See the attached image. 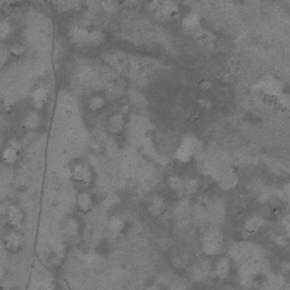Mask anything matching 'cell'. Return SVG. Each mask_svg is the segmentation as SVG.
Segmentation results:
<instances>
[{"mask_svg":"<svg viewBox=\"0 0 290 290\" xmlns=\"http://www.w3.org/2000/svg\"><path fill=\"white\" fill-rule=\"evenodd\" d=\"M158 12L166 20L174 18L179 12V7L176 2H160V5L158 7Z\"/></svg>","mask_w":290,"mask_h":290,"instance_id":"cell-14","label":"cell"},{"mask_svg":"<svg viewBox=\"0 0 290 290\" xmlns=\"http://www.w3.org/2000/svg\"><path fill=\"white\" fill-rule=\"evenodd\" d=\"M10 33V24L7 22V20H2L0 23V36H2V40H5L8 38Z\"/></svg>","mask_w":290,"mask_h":290,"instance_id":"cell-22","label":"cell"},{"mask_svg":"<svg viewBox=\"0 0 290 290\" xmlns=\"http://www.w3.org/2000/svg\"><path fill=\"white\" fill-rule=\"evenodd\" d=\"M264 224H266V219L260 214H254L245 221L244 229L247 234H253L258 232L264 227Z\"/></svg>","mask_w":290,"mask_h":290,"instance_id":"cell-12","label":"cell"},{"mask_svg":"<svg viewBox=\"0 0 290 290\" xmlns=\"http://www.w3.org/2000/svg\"><path fill=\"white\" fill-rule=\"evenodd\" d=\"M167 208H168V202H167V200H166V198H164L162 195L156 194V195H153L151 198L148 206V210L152 216L159 218L164 214L166 211H167Z\"/></svg>","mask_w":290,"mask_h":290,"instance_id":"cell-5","label":"cell"},{"mask_svg":"<svg viewBox=\"0 0 290 290\" xmlns=\"http://www.w3.org/2000/svg\"><path fill=\"white\" fill-rule=\"evenodd\" d=\"M125 125H126V118H125V114L122 112H117L112 114V117L108 119V122H106V128H108V132L110 134H114V135H118L120 134L122 132L125 128Z\"/></svg>","mask_w":290,"mask_h":290,"instance_id":"cell-8","label":"cell"},{"mask_svg":"<svg viewBox=\"0 0 290 290\" xmlns=\"http://www.w3.org/2000/svg\"><path fill=\"white\" fill-rule=\"evenodd\" d=\"M88 106L90 112H101V110L106 106L104 98L102 96H99V94L92 96L91 98H90Z\"/></svg>","mask_w":290,"mask_h":290,"instance_id":"cell-17","label":"cell"},{"mask_svg":"<svg viewBox=\"0 0 290 290\" xmlns=\"http://www.w3.org/2000/svg\"><path fill=\"white\" fill-rule=\"evenodd\" d=\"M104 40V33L101 31H91L88 33V39H86V46H96L101 44L102 42Z\"/></svg>","mask_w":290,"mask_h":290,"instance_id":"cell-19","label":"cell"},{"mask_svg":"<svg viewBox=\"0 0 290 290\" xmlns=\"http://www.w3.org/2000/svg\"><path fill=\"white\" fill-rule=\"evenodd\" d=\"M224 236L222 230L218 227H213L206 230L202 240V250L208 256H216L220 254L224 248Z\"/></svg>","mask_w":290,"mask_h":290,"instance_id":"cell-1","label":"cell"},{"mask_svg":"<svg viewBox=\"0 0 290 290\" xmlns=\"http://www.w3.org/2000/svg\"><path fill=\"white\" fill-rule=\"evenodd\" d=\"M106 227L114 234H120L125 229V222H124V220H122L120 218L114 216L108 221Z\"/></svg>","mask_w":290,"mask_h":290,"instance_id":"cell-18","label":"cell"},{"mask_svg":"<svg viewBox=\"0 0 290 290\" xmlns=\"http://www.w3.org/2000/svg\"><path fill=\"white\" fill-rule=\"evenodd\" d=\"M41 126V114L38 110L30 112L24 119V127L28 130H36Z\"/></svg>","mask_w":290,"mask_h":290,"instance_id":"cell-16","label":"cell"},{"mask_svg":"<svg viewBox=\"0 0 290 290\" xmlns=\"http://www.w3.org/2000/svg\"><path fill=\"white\" fill-rule=\"evenodd\" d=\"M20 146L15 140H10L2 152V161L7 164H14L20 160Z\"/></svg>","mask_w":290,"mask_h":290,"instance_id":"cell-9","label":"cell"},{"mask_svg":"<svg viewBox=\"0 0 290 290\" xmlns=\"http://www.w3.org/2000/svg\"><path fill=\"white\" fill-rule=\"evenodd\" d=\"M76 204L80 212L88 213L94 206V198L88 192H80L76 198Z\"/></svg>","mask_w":290,"mask_h":290,"instance_id":"cell-13","label":"cell"},{"mask_svg":"<svg viewBox=\"0 0 290 290\" xmlns=\"http://www.w3.org/2000/svg\"><path fill=\"white\" fill-rule=\"evenodd\" d=\"M93 172L88 166L84 164H75L72 168V179L80 186H88L92 182Z\"/></svg>","mask_w":290,"mask_h":290,"instance_id":"cell-3","label":"cell"},{"mask_svg":"<svg viewBox=\"0 0 290 290\" xmlns=\"http://www.w3.org/2000/svg\"><path fill=\"white\" fill-rule=\"evenodd\" d=\"M232 266L228 258H221L214 266V274L219 280H227L232 274Z\"/></svg>","mask_w":290,"mask_h":290,"instance_id":"cell-11","label":"cell"},{"mask_svg":"<svg viewBox=\"0 0 290 290\" xmlns=\"http://www.w3.org/2000/svg\"><path fill=\"white\" fill-rule=\"evenodd\" d=\"M182 31L190 36H196L198 33L202 32V22L201 17L196 14H188L185 16L182 23Z\"/></svg>","mask_w":290,"mask_h":290,"instance_id":"cell-4","label":"cell"},{"mask_svg":"<svg viewBox=\"0 0 290 290\" xmlns=\"http://www.w3.org/2000/svg\"><path fill=\"white\" fill-rule=\"evenodd\" d=\"M260 91L263 93V96L270 98L278 101L281 96V88H282V83L276 78H266L262 82H260Z\"/></svg>","mask_w":290,"mask_h":290,"instance_id":"cell-2","label":"cell"},{"mask_svg":"<svg viewBox=\"0 0 290 290\" xmlns=\"http://www.w3.org/2000/svg\"><path fill=\"white\" fill-rule=\"evenodd\" d=\"M168 185L172 190H184V185L185 182L184 180L180 177L178 176H170L168 179Z\"/></svg>","mask_w":290,"mask_h":290,"instance_id":"cell-20","label":"cell"},{"mask_svg":"<svg viewBox=\"0 0 290 290\" xmlns=\"http://www.w3.org/2000/svg\"><path fill=\"white\" fill-rule=\"evenodd\" d=\"M23 234L18 232V230H12V232H8L5 236V240H4V245H5V248L8 252H12V253H15V252L18 250L23 245Z\"/></svg>","mask_w":290,"mask_h":290,"instance_id":"cell-7","label":"cell"},{"mask_svg":"<svg viewBox=\"0 0 290 290\" xmlns=\"http://www.w3.org/2000/svg\"><path fill=\"white\" fill-rule=\"evenodd\" d=\"M198 86L201 88V90H206L211 86V80H198Z\"/></svg>","mask_w":290,"mask_h":290,"instance_id":"cell-23","label":"cell"},{"mask_svg":"<svg viewBox=\"0 0 290 290\" xmlns=\"http://www.w3.org/2000/svg\"><path fill=\"white\" fill-rule=\"evenodd\" d=\"M22 52H23L22 46H18V44L15 46L14 48L12 49V54H15V56H20V54H22Z\"/></svg>","mask_w":290,"mask_h":290,"instance_id":"cell-24","label":"cell"},{"mask_svg":"<svg viewBox=\"0 0 290 290\" xmlns=\"http://www.w3.org/2000/svg\"><path fill=\"white\" fill-rule=\"evenodd\" d=\"M24 220L23 211L20 210V206H10L7 210V222L12 227H20Z\"/></svg>","mask_w":290,"mask_h":290,"instance_id":"cell-15","label":"cell"},{"mask_svg":"<svg viewBox=\"0 0 290 290\" xmlns=\"http://www.w3.org/2000/svg\"><path fill=\"white\" fill-rule=\"evenodd\" d=\"M195 153V142L192 138H186L182 140L176 152V158L182 162H187L192 159Z\"/></svg>","mask_w":290,"mask_h":290,"instance_id":"cell-6","label":"cell"},{"mask_svg":"<svg viewBox=\"0 0 290 290\" xmlns=\"http://www.w3.org/2000/svg\"><path fill=\"white\" fill-rule=\"evenodd\" d=\"M49 101V92L48 90L44 86H40L36 88L31 96V104L33 108L38 110L44 109Z\"/></svg>","mask_w":290,"mask_h":290,"instance_id":"cell-10","label":"cell"},{"mask_svg":"<svg viewBox=\"0 0 290 290\" xmlns=\"http://www.w3.org/2000/svg\"><path fill=\"white\" fill-rule=\"evenodd\" d=\"M195 38H196V40H198V44H201L203 46L211 44L213 40H214V38H213L212 34L206 32V31H202L201 33H198Z\"/></svg>","mask_w":290,"mask_h":290,"instance_id":"cell-21","label":"cell"}]
</instances>
